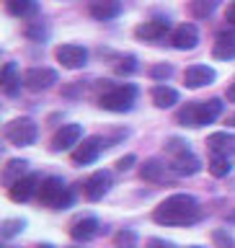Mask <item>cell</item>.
<instances>
[{
	"label": "cell",
	"instance_id": "1",
	"mask_svg": "<svg viewBox=\"0 0 235 248\" xmlns=\"http://www.w3.org/2000/svg\"><path fill=\"white\" fill-rule=\"evenodd\" d=\"M153 220L166 228H181V225H194L202 220V207L191 194H171L155 207Z\"/></svg>",
	"mask_w": 235,
	"mask_h": 248
},
{
	"label": "cell",
	"instance_id": "2",
	"mask_svg": "<svg viewBox=\"0 0 235 248\" xmlns=\"http://www.w3.org/2000/svg\"><path fill=\"white\" fill-rule=\"evenodd\" d=\"M222 114V101L220 98H209V101H191L184 108H178V124L184 127H204L212 124L217 116Z\"/></svg>",
	"mask_w": 235,
	"mask_h": 248
},
{
	"label": "cell",
	"instance_id": "3",
	"mask_svg": "<svg viewBox=\"0 0 235 248\" xmlns=\"http://www.w3.org/2000/svg\"><path fill=\"white\" fill-rule=\"evenodd\" d=\"M36 197L49 209H65V207H70V202H73V194H70V189L65 186V181H62L60 176L42 178V186H39Z\"/></svg>",
	"mask_w": 235,
	"mask_h": 248
},
{
	"label": "cell",
	"instance_id": "4",
	"mask_svg": "<svg viewBox=\"0 0 235 248\" xmlns=\"http://www.w3.org/2000/svg\"><path fill=\"white\" fill-rule=\"evenodd\" d=\"M135 98H137V88L132 83L109 85V88L101 93L98 106L106 108V111H129L132 104H135Z\"/></svg>",
	"mask_w": 235,
	"mask_h": 248
},
{
	"label": "cell",
	"instance_id": "5",
	"mask_svg": "<svg viewBox=\"0 0 235 248\" xmlns=\"http://www.w3.org/2000/svg\"><path fill=\"white\" fill-rule=\"evenodd\" d=\"M5 140L16 147H26L36 140V124L34 119H29V116H18V119L8 122L5 124Z\"/></svg>",
	"mask_w": 235,
	"mask_h": 248
},
{
	"label": "cell",
	"instance_id": "6",
	"mask_svg": "<svg viewBox=\"0 0 235 248\" xmlns=\"http://www.w3.org/2000/svg\"><path fill=\"white\" fill-rule=\"evenodd\" d=\"M80 137H83V127L80 124H62V127L54 132L52 137V150H75L80 145Z\"/></svg>",
	"mask_w": 235,
	"mask_h": 248
},
{
	"label": "cell",
	"instance_id": "7",
	"mask_svg": "<svg viewBox=\"0 0 235 248\" xmlns=\"http://www.w3.org/2000/svg\"><path fill=\"white\" fill-rule=\"evenodd\" d=\"M54 57H57V62L62 67L78 70V67H83L85 62H88V49L80 46V44H62V46H57Z\"/></svg>",
	"mask_w": 235,
	"mask_h": 248
},
{
	"label": "cell",
	"instance_id": "8",
	"mask_svg": "<svg viewBox=\"0 0 235 248\" xmlns=\"http://www.w3.org/2000/svg\"><path fill=\"white\" fill-rule=\"evenodd\" d=\"M39 186H42L39 173H26L8 189V197H11L13 202H18V204H23V202H29L34 194H39Z\"/></svg>",
	"mask_w": 235,
	"mask_h": 248
},
{
	"label": "cell",
	"instance_id": "9",
	"mask_svg": "<svg viewBox=\"0 0 235 248\" xmlns=\"http://www.w3.org/2000/svg\"><path fill=\"white\" fill-rule=\"evenodd\" d=\"M57 83V73L52 67H29L23 73V85L29 91H47Z\"/></svg>",
	"mask_w": 235,
	"mask_h": 248
},
{
	"label": "cell",
	"instance_id": "10",
	"mask_svg": "<svg viewBox=\"0 0 235 248\" xmlns=\"http://www.w3.org/2000/svg\"><path fill=\"white\" fill-rule=\"evenodd\" d=\"M109 186H111V173L109 170H96V173H91L83 181V194L88 202H98V199H104Z\"/></svg>",
	"mask_w": 235,
	"mask_h": 248
},
{
	"label": "cell",
	"instance_id": "11",
	"mask_svg": "<svg viewBox=\"0 0 235 248\" xmlns=\"http://www.w3.org/2000/svg\"><path fill=\"white\" fill-rule=\"evenodd\" d=\"M104 147H106V140H104V137H85L83 142L73 150V163H78V166L93 163Z\"/></svg>",
	"mask_w": 235,
	"mask_h": 248
},
{
	"label": "cell",
	"instance_id": "12",
	"mask_svg": "<svg viewBox=\"0 0 235 248\" xmlns=\"http://www.w3.org/2000/svg\"><path fill=\"white\" fill-rule=\"evenodd\" d=\"M168 31H171V23L166 18H150L135 29V36L145 39V42H160V39H166Z\"/></svg>",
	"mask_w": 235,
	"mask_h": 248
},
{
	"label": "cell",
	"instance_id": "13",
	"mask_svg": "<svg viewBox=\"0 0 235 248\" xmlns=\"http://www.w3.org/2000/svg\"><path fill=\"white\" fill-rule=\"evenodd\" d=\"M171 44L176 46V49H194V46L199 44V31L194 23H181V26L173 29V34H171Z\"/></svg>",
	"mask_w": 235,
	"mask_h": 248
},
{
	"label": "cell",
	"instance_id": "14",
	"mask_svg": "<svg viewBox=\"0 0 235 248\" xmlns=\"http://www.w3.org/2000/svg\"><path fill=\"white\" fill-rule=\"evenodd\" d=\"M215 78H217V73L212 67L191 65V67H186V73H184V83H186V88H204V85L215 83Z\"/></svg>",
	"mask_w": 235,
	"mask_h": 248
},
{
	"label": "cell",
	"instance_id": "15",
	"mask_svg": "<svg viewBox=\"0 0 235 248\" xmlns=\"http://www.w3.org/2000/svg\"><path fill=\"white\" fill-rule=\"evenodd\" d=\"M98 232H101V222L96 220V217H78V220L73 222V228H70V235H73L75 240H80V243L96 238Z\"/></svg>",
	"mask_w": 235,
	"mask_h": 248
},
{
	"label": "cell",
	"instance_id": "16",
	"mask_svg": "<svg viewBox=\"0 0 235 248\" xmlns=\"http://www.w3.org/2000/svg\"><path fill=\"white\" fill-rule=\"evenodd\" d=\"M88 13L96 21H111L122 13V3L119 0H91L88 3Z\"/></svg>",
	"mask_w": 235,
	"mask_h": 248
},
{
	"label": "cell",
	"instance_id": "17",
	"mask_svg": "<svg viewBox=\"0 0 235 248\" xmlns=\"http://www.w3.org/2000/svg\"><path fill=\"white\" fill-rule=\"evenodd\" d=\"M171 168H173V173H178V176H194V173H199V170H202V160L189 150L184 155L171 158Z\"/></svg>",
	"mask_w": 235,
	"mask_h": 248
},
{
	"label": "cell",
	"instance_id": "18",
	"mask_svg": "<svg viewBox=\"0 0 235 248\" xmlns=\"http://www.w3.org/2000/svg\"><path fill=\"white\" fill-rule=\"evenodd\" d=\"M212 57L215 60H235V34L230 31H220L212 46Z\"/></svg>",
	"mask_w": 235,
	"mask_h": 248
},
{
	"label": "cell",
	"instance_id": "19",
	"mask_svg": "<svg viewBox=\"0 0 235 248\" xmlns=\"http://www.w3.org/2000/svg\"><path fill=\"white\" fill-rule=\"evenodd\" d=\"M207 145L212 153L233 155L235 153V135H230V132H215V135L207 137Z\"/></svg>",
	"mask_w": 235,
	"mask_h": 248
},
{
	"label": "cell",
	"instance_id": "20",
	"mask_svg": "<svg viewBox=\"0 0 235 248\" xmlns=\"http://www.w3.org/2000/svg\"><path fill=\"white\" fill-rule=\"evenodd\" d=\"M150 96H153V104L158 108H171V106L178 104V91H173L171 85H163V83L153 85Z\"/></svg>",
	"mask_w": 235,
	"mask_h": 248
},
{
	"label": "cell",
	"instance_id": "21",
	"mask_svg": "<svg viewBox=\"0 0 235 248\" xmlns=\"http://www.w3.org/2000/svg\"><path fill=\"white\" fill-rule=\"evenodd\" d=\"M5 8L16 18H29V16H36L39 11L36 0H5Z\"/></svg>",
	"mask_w": 235,
	"mask_h": 248
},
{
	"label": "cell",
	"instance_id": "22",
	"mask_svg": "<svg viewBox=\"0 0 235 248\" xmlns=\"http://www.w3.org/2000/svg\"><path fill=\"white\" fill-rule=\"evenodd\" d=\"M0 80H3L5 96H16V93H18V88H21V78H18V73H16V62H5Z\"/></svg>",
	"mask_w": 235,
	"mask_h": 248
},
{
	"label": "cell",
	"instance_id": "23",
	"mask_svg": "<svg viewBox=\"0 0 235 248\" xmlns=\"http://www.w3.org/2000/svg\"><path fill=\"white\" fill-rule=\"evenodd\" d=\"M26 166L29 163L26 160H18V158H13V160H8V166L3 168V184L11 189V186L18 181V178L26 176Z\"/></svg>",
	"mask_w": 235,
	"mask_h": 248
},
{
	"label": "cell",
	"instance_id": "24",
	"mask_svg": "<svg viewBox=\"0 0 235 248\" xmlns=\"http://www.w3.org/2000/svg\"><path fill=\"white\" fill-rule=\"evenodd\" d=\"M140 176L145 181H166V166L160 160H145L140 168Z\"/></svg>",
	"mask_w": 235,
	"mask_h": 248
},
{
	"label": "cell",
	"instance_id": "25",
	"mask_svg": "<svg viewBox=\"0 0 235 248\" xmlns=\"http://www.w3.org/2000/svg\"><path fill=\"white\" fill-rule=\"evenodd\" d=\"M207 168H209V173H212L215 178H222V176H228L230 173V158L228 155H220V153H212V158H209L207 163Z\"/></svg>",
	"mask_w": 235,
	"mask_h": 248
},
{
	"label": "cell",
	"instance_id": "26",
	"mask_svg": "<svg viewBox=\"0 0 235 248\" xmlns=\"http://www.w3.org/2000/svg\"><path fill=\"white\" fill-rule=\"evenodd\" d=\"M220 5V0H189V11L194 18H207L212 16V11Z\"/></svg>",
	"mask_w": 235,
	"mask_h": 248
},
{
	"label": "cell",
	"instance_id": "27",
	"mask_svg": "<svg viewBox=\"0 0 235 248\" xmlns=\"http://www.w3.org/2000/svg\"><path fill=\"white\" fill-rule=\"evenodd\" d=\"M114 243H116V248H137V232L129 230V228H124V230L116 232Z\"/></svg>",
	"mask_w": 235,
	"mask_h": 248
},
{
	"label": "cell",
	"instance_id": "28",
	"mask_svg": "<svg viewBox=\"0 0 235 248\" xmlns=\"http://www.w3.org/2000/svg\"><path fill=\"white\" fill-rule=\"evenodd\" d=\"M23 228H26V220H5L3 228H0V235H3L5 240H11L13 235H18Z\"/></svg>",
	"mask_w": 235,
	"mask_h": 248
},
{
	"label": "cell",
	"instance_id": "29",
	"mask_svg": "<svg viewBox=\"0 0 235 248\" xmlns=\"http://www.w3.org/2000/svg\"><path fill=\"white\" fill-rule=\"evenodd\" d=\"M171 75H173V67L166 65V62H163V65H153L150 67V78H153V80H168Z\"/></svg>",
	"mask_w": 235,
	"mask_h": 248
},
{
	"label": "cell",
	"instance_id": "30",
	"mask_svg": "<svg viewBox=\"0 0 235 248\" xmlns=\"http://www.w3.org/2000/svg\"><path fill=\"white\" fill-rule=\"evenodd\" d=\"M135 70H137L135 57H127V60H122V65H116V73L119 75H129V73H135Z\"/></svg>",
	"mask_w": 235,
	"mask_h": 248
},
{
	"label": "cell",
	"instance_id": "31",
	"mask_svg": "<svg viewBox=\"0 0 235 248\" xmlns=\"http://www.w3.org/2000/svg\"><path fill=\"white\" fill-rule=\"evenodd\" d=\"M47 34V31L42 29V21H34V23H29V26H26V36L29 39H42Z\"/></svg>",
	"mask_w": 235,
	"mask_h": 248
},
{
	"label": "cell",
	"instance_id": "32",
	"mask_svg": "<svg viewBox=\"0 0 235 248\" xmlns=\"http://www.w3.org/2000/svg\"><path fill=\"white\" fill-rule=\"evenodd\" d=\"M215 243H220V248H235L233 238H230V235H225L222 230H217V232H215Z\"/></svg>",
	"mask_w": 235,
	"mask_h": 248
},
{
	"label": "cell",
	"instance_id": "33",
	"mask_svg": "<svg viewBox=\"0 0 235 248\" xmlns=\"http://www.w3.org/2000/svg\"><path fill=\"white\" fill-rule=\"evenodd\" d=\"M135 163H137L135 155H124V158L116 160V168H119V170H129L132 166H135Z\"/></svg>",
	"mask_w": 235,
	"mask_h": 248
},
{
	"label": "cell",
	"instance_id": "34",
	"mask_svg": "<svg viewBox=\"0 0 235 248\" xmlns=\"http://www.w3.org/2000/svg\"><path fill=\"white\" fill-rule=\"evenodd\" d=\"M225 21L228 23H235V0L228 3V11H225Z\"/></svg>",
	"mask_w": 235,
	"mask_h": 248
},
{
	"label": "cell",
	"instance_id": "35",
	"mask_svg": "<svg viewBox=\"0 0 235 248\" xmlns=\"http://www.w3.org/2000/svg\"><path fill=\"white\" fill-rule=\"evenodd\" d=\"M147 246H150V248H173L171 243H166V240H160V238H153Z\"/></svg>",
	"mask_w": 235,
	"mask_h": 248
},
{
	"label": "cell",
	"instance_id": "36",
	"mask_svg": "<svg viewBox=\"0 0 235 248\" xmlns=\"http://www.w3.org/2000/svg\"><path fill=\"white\" fill-rule=\"evenodd\" d=\"M228 101H233V104H235V78H233V83L228 85Z\"/></svg>",
	"mask_w": 235,
	"mask_h": 248
},
{
	"label": "cell",
	"instance_id": "37",
	"mask_svg": "<svg viewBox=\"0 0 235 248\" xmlns=\"http://www.w3.org/2000/svg\"><path fill=\"white\" fill-rule=\"evenodd\" d=\"M36 248H52V246H49V243H44V246H36Z\"/></svg>",
	"mask_w": 235,
	"mask_h": 248
},
{
	"label": "cell",
	"instance_id": "38",
	"mask_svg": "<svg viewBox=\"0 0 235 248\" xmlns=\"http://www.w3.org/2000/svg\"><path fill=\"white\" fill-rule=\"evenodd\" d=\"M189 248H202V246H189Z\"/></svg>",
	"mask_w": 235,
	"mask_h": 248
}]
</instances>
